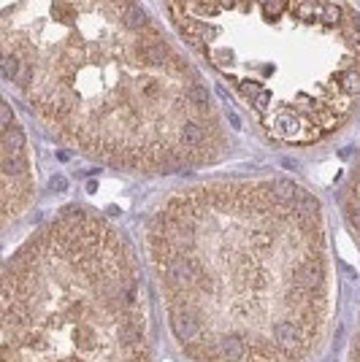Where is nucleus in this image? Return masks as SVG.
Listing matches in <instances>:
<instances>
[{"mask_svg": "<svg viewBox=\"0 0 360 362\" xmlns=\"http://www.w3.org/2000/svg\"><path fill=\"white\" fill-rule=\"evenodd\" d=\"M25 144V130L17 122L3 127V216L6 222H11L17 214L25 211L27 200H30Z\"/></svg>", "mask_w": 360, "mask_h": 362, "instance_id": "3", "label": "nucleus"}, {"mask_svg": "<svg viewBox=\"0 0 360 362\" xmlns=\"http://www.w3.org/2000/svg\"><path fill=\"white\" fill-rule=\"evenodd\" d=\"M122 25H125L127 30H146V27H149V16H146V11L141 6L127 3L125 11H122Z\"/></svg>", "mask_w": 360, "mask_h": 362, "instance_id": "5", "label": "nucleus"}, {"mask_svg": "<svg viewBox=\"0 0 360 362\" xmlns=\"http://www.w3.org/2000/svg\"><path fill=\"white\" fill-rule=\"evenodd\" d=\"M220 3V8H233L236 6V0H217Z\"/></svg>", "mask_w": 360, "mask_h": 362, "instance_id": "13", "label": "nucleus"}, {"mask_svg": "<svg viewBox=\"0 0 360 362\" xmlns=\"http://www.w3.org/2000/svg\"><path fill=\"white\" fill-rule=\"evenodd\" d=\"M49 189H51V192H63V189H68V181H65L63 176H54L51 184H49Z\"/></svg>", "mask_w": 360, "mask_h": 362, "instance_id": "11", "label": "nucleus"}, {"mask_svg": "<svg viewBox=\"0 0 360 362\" xmlns=\"http://www.w3.org/2000/svg\"><path fill=\"white\" fill-rule=\"evenodd\" d=\"M320 22L328 27H336L341 22V8L333 6V3H328V6H322V14H320Z\"/></svg>", "mask_w": 360, "mask_h": 362, "instance_id": "8", "label": "nucleus"}, {"mask_svg": "<svg viewBox=\"0 0 360 362\" xmlns=\"http://www.w3.org/2000/svg\"><path fill=\"white\" fill-rule=\"evenodd\" d=\"M344 214H347V222L352 227L355 238L360 241V163L352 170V179H349V192L344 200Z\"/></svg>", "mask_w": 360, "mask_h": 362, "instance_id": "4", "label": "nucleus"}, {"mask_svg": "<svg viewBox=\"0 0 360 362\" xmlns=\"http://www.w3.org/2000/svg\"><path fill=\"white\" fill-rule=\"evenodd\" d=\"M260 3H263V6H265V3H271V0H260Z\"/></svg>", "mask_w": 360, "mask_h": 362, "instance_id": "14", "label": "nucleus"}, {"mask_svg": "<svg viewBox=\"0 0 360 362\" xmlns=\"http://www.w3.org/2000/svg\"><path fill=\"white\" fill-rule=\"evenodd\" d=\"M282 8H284V0H271V3H265V22H274V19L282 14Z\"/></svg>", "mask_w": 360, "mask_h": 362, "instance_id": "9", "label": "nucleus"}, {"mask_svg": "<svg viewBox=\"0 0 360 362\" xmlns=\"http://www.w3.org/2000/svg\"><path fill=\"white\" fill-rule=\"evenodd\" d=\"M3 362H154L138 260L106 219L63 208L3 270Z\"/></svg>", "mask_w": 360, "mask_h": 362, "instance_id": "2", "label": "nucleus"}, {"mask_svg": "<svg viewBox=\"0 0 360 362\" xmlns=\"http://www.w3.org/2000/svg\"><path fill=\"white\" fill-rule=\"evenodd\" d=\"M22 70V57H17L14 51H6L3 54V76H6V82H14Z\"/></svg>", "mask_w": 360, "mask_h": 362, "instance_id": "7", "label": "nucleus"}, {"mask_svg": "<svg viewBox=\"0 0 360 362\" xmlns=\"http://www.w3.org/2000/svg\"><path fill=\"white\" fill-rule=\"evenodd\" d=\"M173 346L187 362H309L333 319L320 200L290 179L176 192L146 222Z\"/></svg>", "mask_w": 360, "mask_h": 362, "instance_id": "1", "label": "nucleus"}, {"mask_svg": "<svg viewBox=\"0 0 360 362\" xmlns=\"http://www.w3.org/2000/svg\"><path fill=\"white\" fill-rule=\"evenodd\" d=\"M349 16H352V25H355V27H349V30H360V14L358 11H349Z\"/></svg>", "mask_w": 360, "mask_h": 362, "instance_id": "12", "label": "nucleus"}, {"mask_svg": "<svg viewBox=\"0 0 360 362\" xmlns=\"http://www.w3.org/2000/svg\"><path fill=\"white\" fill-rule=\"evenodd\" d=\"M349 362H360V322H358V332H355L352 349H349Z\"/></svg>", "mask_w": 360, "mask_h": 362, "instance_id": "10", "label": "nucleus"}, {"mask_svg": "<svg viewBox=\"0 0 360 362\" xmlns=\"http://www.w3.org/2000/svg\"><path fill=\"white\" fill-rule=\"evenodd\" d=\"M292 11L303 22H317L322 14V3H317V0H292Z\"/></svg>", "mask_w": 360, "mask_h": 362, "instance_id": "6", "label": "nucleus"}]
</instances>
